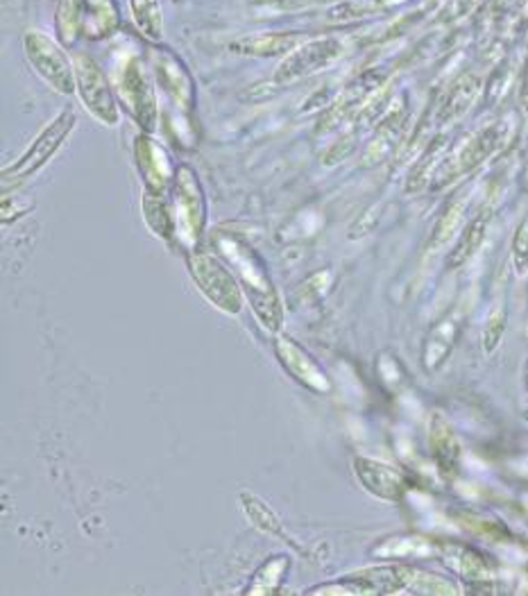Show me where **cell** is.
<instances>
[{
	"label": "cell",
	"mask_w": 528,
	"mask_h": 596,
	"mask_svg": "<svg viewBox=\"0 0 528 596\" xmlns=\"http://www.w3.org/2000/svg\"><path fill=\"white\" fill-rule=\"evenodd\" d=\"M221 249L230 259L234 272L238 274V284L243 287V293L247 295V300H250V306L255 308V316L259 318V323L270 331H279L284 320V313L261 259L253 253L250 247L232 238H223Z\"/></svg>",
	"instance_id": "1"
},
{
	"label": "cell",
	"mask_w": 528,
	"mask_h": 596,
	"mask_svg": "<svg viewBox=\"0 0 528 596\" xmlns=\"http://www.w3.org/2000/svg\"><path fill=\"white\" fill-rule=\"evenodd\" d=\"M23 50L30 67L37 71L44 82H48L61 96H71L75 91L73 61H69L67 52L59 48L55 39L39 33V30H27L23 35Z\"/></svg>",
	"instance_id": "2"
},
{
	"label": "cell",
	"mask_w": 528,
	"mask_h": 596,
	"mask_svg": "<svg viewBox=\"0 0 528 596\" xmlns=\"http://www.w3.org/2000/svg\"><path fill=\"white\" fill-rule=\"evenodd\" d=\"M173 223L175 236L186 245H196L204 230V196L198 175L189 166H179L173 182Z\"/></svg>",
	"instance_id": "3"
},
{
	"label": "cell",
	"mask_w": 528,
	"mask_h": 596,
	"mask_svg": "<svg viewBox=\"0 0 528 596\" xmlns=\"http://www.w3.org/2000/svg\"><path fill=\"white\" fill-rule=\"evenodd\" d=\"M75 122H78V116L71 109L61 112L48 125V128L37 137V141L25 150V154L21 156V160L3 171L5 188H10L12 184H19V182H25L27 177H33L35 173H39L52 160L55 152L61 148V143L67 141V137L73 132Z\"/></svg>",
	"instance_id": "4"
},
{
	"label": "cell",
	"mask_w": 528,
	"mask_h": 596,
	"mask_svg": "<svg viewBox=\"0 0 528 596\" xmlns=\"http://www.w3.org/2000/svg\"><path fill=\"white\" fill-rule=\"evenodd\" d=\"M189 270L198 284V289L204 293L207 300H211L215 306L225 313H240L243 308V295L238 289V281L234 274L219 261L202 253L189 255Z\"/></svg>",
	"instance_id": "5"
},
{
	"label": "cell",
	"mask_w": 528,
	"mask_h": 596,
	"mask_svg": "<svg viewBox=\"0 0 528 596\" xmlns=\"http://www.w3.org/2000/svg\"><path fill=\"white\" fill-rule=\"evenodd\" d=\"M73 69L75 91L80 93V101L89 109V114L96 116L105 125H116L120 114L103 69L89 55H75Z\"/></svg>",
	"instance_id": "6"
},
{
	"label": "cell",
	"mask_w": 528,
	"mask_h": 596,
	"mask_svg": "<svg viewBox=\"0 0 528 596\" xmlns=\"http://www.w3.org/2000/svg\"><path fill=\"white\" fill-rule=\"evenodd\" d=\"M118 91L122 105L137 118V122L145 132L154 130V122H157V101H154L152 86L145 78L143 67L137 59H130L126 67H122L118 75Z\"/></svg>",
	"instance_id": "7"
},
{
	"label": "cell",
	"mask_w": 528,
	"mask_h": 596,
	"mask_svg": "<svg viewBox=\"0 0 528 596\" xmlns=\"http://www.w3.org/2000/svg\"><path fill=\"white\" fill-rule=\"evenodd\" d=\"M340 44L333 39H320V42H308L300 48H295L293 52H289V57L279 65L274 80L277 82H295L302 80L310 73H316L325 67H329L331 61L340 55Z\"/></svg>",
	"instance_id": "8"
},
{
	"label": "cell",
	"mask_w": 528,
	"mask_h": 596,
	"mask_svg": "<svg viewBox=\"0 0 528 596\" xmlns=\"http://www.w3.org/2000/svg\"><path fill=\"white\" fill-rule=\"evenodd\" d=\"M274 352H277V359L282 361L284 370L302 386H306L308 390H314V393H329L331 390V384L327 379V374L322 372V367L318 365V361L310 357L293 338L279 336L274 342Z\"/></svg>",
	"instance_id": "9"
},
{
	"label": "cell",
	"mask_w": 528,
	"mask_h": 596,
	"mask_svg": "<svg viewBox=\"0 0 528 596\" xmlns=\"http://www.w3.org/2000/svg\"><path fill=\"white\" fill-rule=\"evenodd\" d=\"M139 173L145 182V191L162 194L168 188V184L175 182L177 168H173V162L162 143H157L150 137H139L134 143Z\"/></svg>",
	"instance_id": "10"
},
{
	"label": "cell",
	"mask_w": 528,
	"mask_h": 596,
	"mask_svg": "<svg viewBox=\"0 0 528 596\" xmlns=\"http://www.w3.org/2000/svg\"><path fill=\"white\" fill-rule=\"evenodd\" d=\"M354 472L363 488L382 501H401L407 494V479L388 463L361 456L354 460Z\"/></svg>",
	"instance_id": "11"
},
{
	"label": "cell",
	"mask_w": 528,
	"mask_h": 596,
	"mask_svg": "<svg viewBox=\"0 0 528 596\" xmlns=\"http://www.w3.org/2000/svg\"><path fill=\"white\" fill-rule=\"evenodd\" d=\"M429 447L433 463H436L438 472L443 479L454 481L460 472V443L454 426L449 420H445L441 413L431 418L429 424Z\"/></svg>",
	"instance_id": "12"
},
{
	"label": "cell",
	"mask_w": 528,
	"mask_h": 596,
	"mask_svg": "<svg viewBox=\"0 0 528 596\" xmlns=\"http://www.w3.org/2000/svg\"><path fill=\"white\" fill-rule=\"evenodd\" d=\"M462 331V313L451 311L449 316L438 320L431 327V331L424 338V348H422V365L426 372L438 370L454 352L456 342Z\"/></svg>",
	"instance_id": "13"
},
{
	"label": "cell",
	"mask_w": 528,
	"mask_h": 596,
	"mask_svg": "<svg viewBox=\"0 0 528 596\" xmlns=\"http://www.w3.org/2000/svg\"><path fill=\"white\" fill-rule=\"evenodd\" d=\"M438 551H441L443 560L447 562V568L456 570L460 576H465L472 583H490V579H492L490 562L472 547L449 542L445 547H438Z\"/></svg>",
	"instance_id": "14"
},
{
	"label": "cell",
	"mask_w": 528,
	"mask_h": 596,
	"mask_svg": "<svg viewBox=\"0 0 528 596\" xmlns=\"http://www.w3.org/2000/svg\"><path fill=\"white\" fill-rule=\"evenodd\" d=\"M300 35L297 33H270V35H253L230 44V50L243 57H279L295 50Z\"/></svg>",
	"instance_id": "15"
},
{
	"label": "cell",
	"mask_w": 528,
	"mask_h": 596,
	"mask_svg": "<svg viewBox=\"0 0 528 596\" xmlns=\"http://www.w3.org/2000/svg\"><path fill=\"white\" fill-rule=\"evenodd\" d=\"M399 583H401V592L458 594V587L454 585V581L420 570V568H411V564H399Z\"/></svg>",
	"instance_id": "16"
},
{
	"label": "cell",
	"mask_w": 528,
	"mask_h": 596,
	"mask_svg": "<svg viewBox=\"0 0 528 596\" xmlns=\"http://www.w3.org/2000/svg\"><path fill=\"white\" fill-rule=\"evenodd\" d=\"M84 19H86V0H59L55 27L57 39L71 46L80 35H84Z\"/></svg>",
	"instance_id": "17"
},
{
	"label": "cell",
	"mask_w": 528,
	"mask_h": 596,
	"mask_svg": "<svg viewBox=\"0 0 528 596\" xmlns=\"http://www.w3.org/2000/svg\"><path fill=\"white\" fill-rule=\"evenodd\" d=\"M485 232H488V213H481L468 227H465L462 236L458 238V243L454 247V253L447 259V268L454 270V268H460L462 264H468L479 253V247L483 245Z\"/></svg>",
	"instance_id": "18"
},
{
	"label": "cell",
	"mask_w": 528,
	"mask_h": 596,
	"mask_svg": "<svg viewBox=\"0 0 528 596\" xmlns=\"http://www.w3.org/2000/svg\"><path fill=\"white\" fill-rule=\"evenodd\" d=\"M143 218L145 225L154 236H160L164 241H171L175 236V223H173V213L171 204H166L162 194H152L145 191L143 196Z\"/></svg>",
	"instance_id": "19"
},
{
	"label": "cell",
	"mask_w": 528,
	"mask_h": 596,
	"mask_svg": "<svg viewBox=\"0 0 528 596\" xmlns=\"http://www.w3.org/2000/svg\"><path fill=\"white\" fill-rule=\"evenodd\" d=\"M438 549L433 547V542H429L422 536H395L388 538L386 542H382L372 556L377 558H424V556H433Z\"/></svg>",
	"instance_id": "20"
},
{
	"label": "cell",
	"mask_w": 528,
	"mask_h": 596,
	"mask_svg": "<svg viewBox=\"0 0 528 596\" xmlns=\"http://www.w3.org/2000/svg\"><path fill=\"white\" fill-rule=\"evenodd\" d=\"M118 25L116 8L112 0H86V19H84V35L91 39H101L112 35Z\"/></svg>",
	"instance_id": "21"
},
{
	"label": "cell",
	"mask_w": 528,
	"mask_h": 596,
	"mask_svg": "<svg viewBox=\"0 0 528 596\" xmlns=\"http://www.w3.org/2000/svg\"><path fill=\"white\" fill-rule=\"evenodd\" d=\"M130 12L139 27V33L150 39L160 42L164 35V21H162V5L160 0H130Z\"/></svg>",
	"instance_id": "22"
},
{
	"label": "cell",
	"mask_w": 528,
	"mask_h": 596,
	"mask_svg": "<svg viewBox=\"0 0 528 596\" xmlns=\"http://www.w3.org/2000/svg\"><path fill=\"white\" fill-rule=\"evenodd\" d=\"M289 564L291 560L286 556H274L266 560L257 570V574L253 576V583L245 589V594H257V596L274 594L289 572Z\"/></svg>",
	"instance_id": "23"
},
{
	"label": "cell",
	"mask_w": 528,
	"mask_h": 596,
	"mask_svg": "<svg viewBox=\"0 0 528 596\" xmlns=\"http://www.w3.org/2000/svg\"><path fill=\"white\" fill-rule=\"evenodd\" d=\"M240 501H243L245 515L250 517V522H253L259 530L272 533V536H282V530H279L282 526H279V519L274 517L272 509L266 504V501H261V499L255 496V494H247V492L240 494Z\"/></svg>",
	"instance_id": "24"
},
{
	"label": "cell",
	"mask_w": 528,
	"mask_h": 596,
	"mask_svg": "<svg viewBox=\"0 0 528 596\" xmlns=\"http://www.w3.org/2000/svg\"><path fill=\"white\" fill-rule=\"evenodd\" d=\"M506 323H508V316H506V311L502 306H496L488 316L485 327H483V350H485V354H494L496 348H500V342L504 340V334H506Z\"/></svg>",
	"instance_id": "25"
},
{
	"label": "cell",
	"mask_w": 528,
	"mask_h": 596,
	"mask_svg": "<svg viewBox=\"0 0 528 596\" xmlns=\"http://www.w3.org/2000/svg\"><path fill=\"white\" fill-rule=\"evenodd\" d=\"M477 89L479 84L474 80H462L456 84V89L451 91V96L443 109V116L445 118H456L460 114H465V109H468L477 96Z\"/></svg>",
	"instance_id": "26"
},
{
	"label": "cell",
	"mask_w": 528,
	"mask_h": 596,
	"mask_svg": "<svg viewBox=\"0 0 528 596\" xmlns=\"http://www.w3.org/2000/svg\"><path fill=\"white\" fill-rule=\"evenodd\" d=\"M395 135H397V122H395V118H390V120H386V122L382 125V128H379L377 139L369 143L367 154H365V164H377V162H382L384 156L390 152V148H392Z\"/></svg>",
	"instance_id": "27"
},
{
	"label": "cell",
	"mask_w": 528,
	"mask_h": 596,
	"mask_svg": "<svg viewBox=\"0 0 528 596\" xmlns=\"http://www.w3.org/2000/svg\"><path fill=\"white\" fill-rule=\"evenodd\" d=\"M462 209H465V202H462V200H456V202H451V204L445 209V213H443V218H441V223L436 225V230H433V238H431V245H433V247H441L443 243L449 241V236L454 234V230H456V225H458V221H460Z\"/></svg>",
	"instance_id": "28"
},
{
	"label": "cell",
	"mask_w": 528,
	"mask_h": 596,
	"mask_svg": "<svg viewBox=\"0 0 528 596\" xmlns=\"http://www.w3.org/2000/svg\"><path fill=\"white\" fill-rule=\"evenodd\" d=\"M513 266L517 274H526L528 270V221H524L513 238Z\"/></svg>",
	"instance_id": "29"
},
{
	"label": "cell",
	"mask_w": 528,
	"mask_h": 596,
	"mask_svg": "<svg viewBox=\"0 0 528 596\" xmlns=\"http://www.w3.org/2000/svg\"><path fill=\"white\" fill-rule=\"evenodd\" d=\"M526 390H528V365H526Z\"/></svg>",
	"instance_id": "30"
}]
</instances>
